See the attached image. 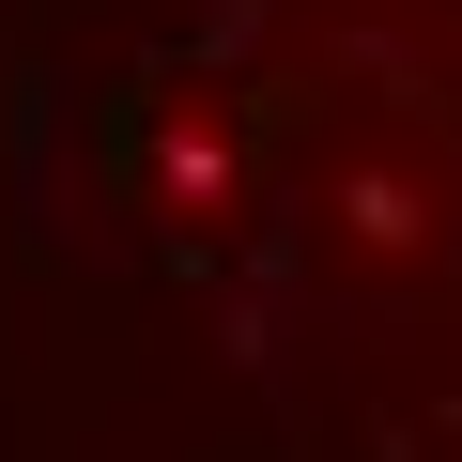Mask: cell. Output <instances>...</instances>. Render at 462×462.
Returning <instances> with one entry per match:
<instances>
[{"label":"cell","instance_id":"obj_1","mask_svg":"<svg viewBox=\"0 0 462 462\" xmlns=\"http://www.w3.org/2000/svg\"><path fill=\"white\" fill-rule=\"evenodd\" d=\"M124 247L370 462H462V0H200L108 124Z\"/></svg>","mask_w":462,"mask_h":462}]
</instances>
